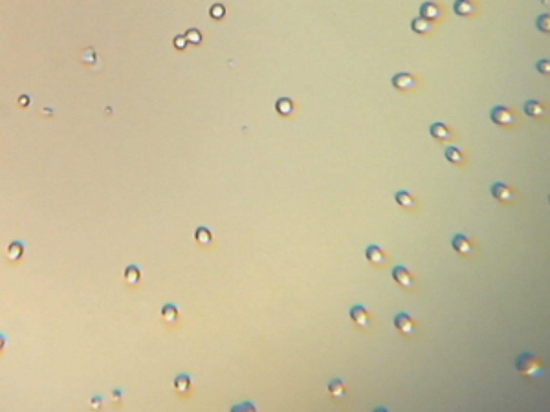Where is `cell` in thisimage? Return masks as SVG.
<instances>
[{
  "label": "cell",
  "instance_id": "obj_4",
  "mask_svg": "<svg viewBox=\"0 0 550 412\" xmlns=\"http://www.w3.org/2000/svg\"><path fill=\"white\" fill-rule=\"evenodd\" d=\"M392 278L394 282L400 284L402 288H413L415 286V278L411 275V271L404 268V266H394L392 268Z\"/></svg>",
  "mask_w": 550,
  "mask_h": 412
},
{
  "label": "cell",
  "instance_id": "obj_3",
  "mask_svg": "<svg viewBox=\"0 0 550 412\" xmlns=\"http://www.w3.org/2000/svg\"><path fill=\"white\" fill-rule=\"evenodd\" d=\"M490 118L493 123H497V125H512L513 121H515V118H513V112L510 110V108H506V106H493L490 112Z\"/></svg>",
  "mask_w": 550,
  "mask_h": 412
},
{
  "label": "cell",
  "instance_id": "obj_30",
  "mask_svg": "<svg viewBox=\"0 0 550 412\" xmlns=\"http://www.w3.org/2000/svg\"><path fill=\"white\" fill-rule=\"evenodd\" d=\"M19 101H20V105H22V106H28V98H26V96H24V98H20Z\"/></svg>",
  "mask_w": 550,
  "mask_h": 412
},
{
  "label": "cell",
  "instance_id": "obj_31",
  "mask_svg": "<svg viewBox=\"0 0 550 412\" xmlns=\"http://www.w3.org/2000/svg\"><path fill=\"white\" fill-rule=\"evenodd\" d=\"M92 405H94V407H99V405H101V399H96V397H94V399H92Z\"/></svg>",
  "mask_w": 550,
  "mask_h": 412
},
{
  "label": "cell",
  "instance_id": "obj_32",
  "mask_svg": "<svg viewBox=\"0 0 550 412\" xmlns=\"http://www.w3.org/2000/svg\"><path fill=\"white\" fill-rule=\"evenodd\" d=\"M549 203H550V195H549Z\"/></svg>",
  "mask_w": 550,
  "mask_h": 412
},
{
  "label": "cell",
  "instance_id": "obj_8",
  "mask_svg": "<svg viewBox=\"0 0 550 412\" xmlns=\"http://www.w3.org/2000/svg\"><path fill=\"white\" fill-rule=\"evenodd\" d=\"M523 110H525V114L530 116V118H543V116L547 114V108L543 106V103L534 101V99H528L527 103H525V106H523Z\"/></svg>",
  "mask_w": 550,
  "mask_h": 412
},
{
  "label": "cell",
  "instance_id": "obj_20",
  "mask_svg": "<svg viewBox=\"0 0 550 412\" xmlns=\"http://www.w3.org/2000/svg\"><path fill=\"white\" fill-rule=\"evenodd\" d=\"M275 108H277V112H279L281 116H290L292 110H294V103L286 98H281L279 101L275 103Z\"/></svg>",
  "mask_w": 550,
  "mask_h": 412
},
{
  "label": "cell",
  "instance_id": "obj_24",
  "mask_svg": "<svg viewBox=\"0 0 550 412\" xmlns=\"http://www.w3.org/2000/svg\"><path fill=\"white\" fill-rule=\"evenodd\" d=\"M535 26H537V30L543 31V33H550V15L549 13H543V15L537 17Z\"/></svg>",
  "mask_w": 550,
  "mask_h": 412
},
{
  "label": "cell",
  "instance_id": "obj_27",
  "mask_svg": "<svg viewBox=\"0 0 550 412\" xmlns=\"http://www.w3.org/2000/svg\"><path fill=\"white\" fill-rule=\"evenodd\" d=\"M209 13H211L213 19H222V17H224V6H220V4H215Z\"/></svg>",
  "mask_w": 550,
  "mask_h": 412
},
{
  "label": "cell",
  "instance_id": "obj_6",
  "mask_svg": "<svg viewBox=\"0 0 550 412\" xmlns=\"http://www.w3.org/2000/svg\"><path fill=\"white\" fill-rule=\"evenodd\" d=\"M491 195H493V198L499 200V202H512L513 191L508 187L506 183L497 181V183H493V185H491Z\"/></svg>",
  "mask_w": 550,
  "mask_h": 412
},
{
  "label": "cell",
  "instance_id": "obj_22",
  "mask_svg": "<svg viewBox=\"0 0 550 412\" xmlns=\"http://www.w3.org/2000/svg\"><path fill=\"white\" fill-rule=\"evenodd\" d=\"M140 278H142V271H140V268H136V266H128L127 270H125V280H127L128 284H138V282H140Z\"/></svg>",
  "mask_w": 550,
  "mask_h": 412
},
{
  "label": "cell",
  "instance_id": "obj_23",
  "mask_svg": "<svg viewBox=\"0 0 550 412\" xmlns=\"http://www.w3.org/2000/svg\"><path fill=\"white\" fill-rule=\"evenodd\" d=\"M446 157H448V161H451V163H462V159H464V154L460 152V149H457V147H448L446 149Z\"/></svg>",
  "mask_w": 550,
  "mask_h": 412
},
{
  "label": "cell",
  "instance_id": "obj_19",
  "mask_svg": "<svg viewBox=\"0 0 550 412\" xmlns=\"http://www.w3.org/2000/svg\"><path fill=\"white\" fill-rule=\"evenodd\" d=\"M162 319L165 322H174L178 319V308L174 304H165L162 308Z\"/></svg>",
  "mask_w": 550,
  "mask_h": 412
},
{
  "label": "cell",
  "instance_id": "obj_18",
  "mask_svg": "<svg viewBox=\"0 0 550 412\" xmlns=\"http://www.w3.org/2000/svg\"><path fill=\"white\" fill-rule=\"evenodd\" d=\"M411 28H413L415 33H429L431 22L428 19H424V17H418V19H415V20L411 22Z\"/></svg>",
  "mask_w": 550,
  "mask_h": 412
},
{
  "label": "cell",
  "instance_id": "obj_11",
  "mask_svg": "<svg viewBox=\"0 0 550 412\" xmlns=\"http://www.w3.org/2000/svg\"><path fill=\"white\" fill-rule=\"evenodd\" d=\"M365 256L370 264H384L385 262V253L382 251L380 246H369L365 251Z\"/></svg>",
  "mask_w": 550,
  "mask_h": 412
},
{
  "label": "cell",
  "instance_id": "obj_7",
  "mask_svg": "<svg viewBox=\"0 0 550 412\" xmlns=\"http://www.w3.org/2000/svg\"><path fill=\"white\" fill-rule=\"evenodd\" d=\"M416 84V79L411 74H396L392 77V86L398 88V90H407V88H413Z\"/></svg>",
  "mask_w": 550,
  "mask_h": 412
},
{
  "label": "cell",
  "instance_id": "obj_25",
  "mask_svg": "<svg viewBox=\"0 0 550 412\" xmlns=\"http://www.w3.org/2000/svg\"><path fill=\"white\" fill-rule=\"evenodd\" d=\"M535 70L543 75H550V60L549 59H541L535 62Z\"/></svg>",
  "mask_w": 550,
  "mask_h": 412
},
{
  "label": "cell",
  "instance_id": "obj_21",
  "mask_svg": "<svg viewBox=\"0 0 550 412\" xmlns=\"http://www.w3.org/2000/svg\"><path fill=\"white\" fill-rule=\"evenodd\" d=\"M328 392H330L334 397H343L345 396V385L341 383V379H332L330 383H328Z\"/></svg>",
  "mask_w": 550,
  "mask_h": 412
},
{
  "label": "cell",
  "instance_id": "obj_14",
  "mask_svg": "<svg viewBox=\"0 0 550 412\" xmlns=\"http://www.w3.org/2000/svg\"><path fill=\"white\" fill-rule=\"evenodd\" d=\"M24 255V246L20 244V242H11L8 247V258L11 260V262H17V260H20Z\"/></svg>",
  "mask_w": 550,
  "mask_h": 412
},
{
  "label": "cell",
  "instance_id": "obj_2",
  "mask_svg": "<svg viewBox=\"0 0 550 412\" xmlns=\"http://www.w3.org/2000/svg\"><path fill=\"white\" fill-rule=\"evenodd\" d=\"M394 326H396V330H398L400 334H404V335H413L416 332V324H415V321H413V317L409 314H406V312L396 314V317H394Z\"/></svg>",
  "mask_w": 550,
  "mask_h": 412
},
{
  "label": "cell",
  "instance_id": "obj_15",
  "mask_svg": "<svg viewBox=\"0 0 550 412\" xmlns=\"http://www.w3.org/2000/svg\"><path fill=\"white\" fill-rule=\"evenodd\" d=\"M394 200H396V203H398V205H402V207H407V209L415 207V198L409 195L407 191H398V193L394 195Z\"/></svg>",
  "mask_w": 550,
  "mask_h": 412
},
{
  "label": "cell",
  "instance_id": "obj_10",
  "mask_svg": "<svg viewBox=\"0 0 550 412\" xmlns=\"http://www.w3.org/2000/svg\"><path fill=\"white\" fill-rule=\"evenodd\" d=\"M350 319L360 324V326H367L369 324V314L363 306H354L350 308Z\"/></svg>",
  "mask_w": 550,
  "mask_h": 412
},
{
  "label": "cell",
  "instance_id": "obj_12",
  "mask_svg": "<svg viewBox=\"0 0 550 412\" xmlns=\"http://www.w3.org/2000/svg\"><path fill=\"white\" fill-rule=\"evenodd\" d=\"M429 132L433 137H437V139H440V141H444V139H449L451 137V132H449V128L446 127L444 123H433L429 127Z\"/></svg>",
  "mask_w": 550,
  "mask_h": 412
},
{
  "label": "cell",
  "instance_id": "obj_16",
  "mask_svg": "<svg viewBox=\"0 0 550 412\" xmlns=\"http://www.w3.org/2000/svg\"><path fill=\"white\" fill-rule=\"evenodd\" d=\"M195 238L200 246H209V244H211V240H213V235L207 227H198V229L195 231Z\"/></svg>",
  "mask_w": 550,
  "mask_h": 412
},
{
  "label": "cell",
  "instance_id": "obj_5",
  "mask_svg": "<svg viewBox=\"0 0 550 412\" xmlns=\"http://www.w3.org/2000/svg\"><path fill=\"white\" fill-rule=\"evenodd\" d=\"M451 247L459 253V255H469L471 253V249H473V246H471V242H469V238H468L466 235H455L451 238Z\"/></svg>",
  "mask_w": 550,
  "mask_h": 412
},
{
  "label": "cell",
  "instance_id": "obj_17",
  "mask_svg": "<svg viewBox=\"0 0 550 412\" xmlns=\"http://www.w3.org/2000/svg\"><path fill=\"white\" fill-rule=\"evenodd\" d=\"M189 387H191V377H189L187 374L176 375V379H174V389H176V392L185 394L189 390Z\"/></svg>",
  "mask_w": 550,
  "mask_h": 412
},
{
  "label": "cell",
  "instance_id": "obj_29",
  "mask_svg": "<svg viewBox=\"0 0 550 412\" xmlns=\"http://www.w3.org/2000/svg\"><path fill=\"white\" fill-rule=\"evenodd\" d=\"M92 53H94V50H92V48H88V50H84V52H83V57H84L83 60H84V62H92V60L96 59V57H90Z\"/></svg>",
  "mask_w": 550,
  "mask_h": 412
},
{
  "label": "cell",
  "instance_id": "obj_13",
  "mask_svg": "<svg viewBox=\"0 0 550 412\" xmlns=\"http://www.w3.org/2000/svg\"><path fill=\"white\" fill-rule=\"evenodd\" d=\"M420 17L428 19V20L438 19V17H440V8H438L437 4H433V2H424L422 6H420Z\"/></svg>",
  "mask_w": 550,
  "mask_h": 412
},
{
  "label": "cell",
  "instance_id": "obj_9",
  "mask_svg": "<svg viewBox=\"0 0 550 412\" xmlns=\"http://www.w3.org/2000/svg\"><path fill=\"white\" fill-rule=\"evenodd\" d=\"M453 11L460 17H469V15H473L475 4L471 2V0H455V4H453Z\"/></svg>",
  "mask_w": 550,
  "mask_h": 412
},
{
  "label": "cell",
  "instance_id": "obj_1",
  "mask_svg": "<svg viewBox=\"0 0 550 412\" xmlns=\"http://www.w3.org/2000/svg\"><path fill=\"white\" fill-rule=\"evenodd\" d=\"M515 368H517V372H521V374L527 375V377H537V375H541V372H543V363H541V359H537L535 355L525 352L517 357Z\"/></svg>",
  "mask_w": 550,
  "mask_h": 412
},
{
  "label": "cell",
  "instance_id": "obj_26",
  "mask_svg": "<svg viewBox=\"0 0 550 412\" xmlns=\"http://www.w3.org/2000/svg\"><path fill=\"white\" fill-rule=\"evenodd\" d=\"M185 39H187V42H191V44H200L202 35H200L198 30H189L187 33H185Z\"/></svg>",
  "mask_w": 550,
  "mask_h": 412
},
{
  "label": "cell",
  "instance_id": "obj_28",
  "mask_svg": "<svg viewBox=\"0 0 550 412\" xmlns=\"http://www.w3.org/2000/svg\"><path fill=\"white\" fill-rule=\"evenodd\" d=\"M174 46H176L178 50H183V48L187 46V39L183 37V35H178V37H174Z\"/></svg>",
  "mask_w": 550,
  "mask_h": 412
}]
</instances>
